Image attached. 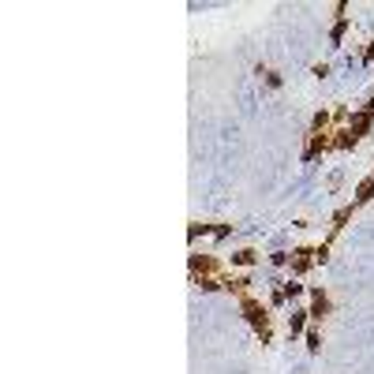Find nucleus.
<instances>
[{
  "label": "nucleus",
  "instance_id": "1",
  "mask_svg": "<svg viewBox=\"0 0 374 374\" xmlns=\"http://www.w3.org/2000/svg\"><path fill=\"white\" fill-rule=\"evenodd\" d=\"M240 311H244L247 326L255 329V337H262V345H270L274 341V315H270V307H262V299H255V296H244Z\"/></svg>",
  "mask_w": 374,
  "mask_h": 374
},
{
  "label": "nucleus",
  "instance_id": "2",
  "mask_svg": "<svg viewBox=\"0 0 374 374\" xmlns=\"http://www.w3.org/2000/svg\"><path fill=\"white\" fill-rule=\"evenodd\" d=\"M371 124H374V98H371L367 105L359 109L356 116H348V127H345V131H337V139H333V146H337V150H352V146H356L359 139L371 131Z\"/></svg>",
  "mask_w": 374,
  "mask_h": 374
},
{
  "label": "nucleus",
  "instance_id": "3",
  "mask_svg": "<svg viewBox=\"0 0 374 374\" xmlns=\"http://www.w3.org/2000/svg\"><path fill=\"white\" fill-rule=\"evenodd\" d=\"M329 124H333V116H329V113H318L315 120H311V135H307V146H303V161H318V157L333 146V131H329Z\"/></svg>",
  "mask_w": 374,
  "mask_h": 374
},
{
  "label": "nucleus",
  "instance_id": "4",
  "mask_svg": "<svg viewBox=\"0 0 374 374\" xmlns=\"http://www.w3.org/2000/svg\"><path fill=\"white\" fill-rule=\"evenodd\" d=\"M187 266H191V277H221V258L217 255H191L187 258Z\"/></svg>",
  "mask_w": 374,
  "mask_h": 374
},
{
  "label": "nucleus",
  "instance_id": "5",
  "mask_svg": "<svg viewBox=\"0 0 374 374\" xmlns=\"http://www.w3.org/2000/svg\"><path fill=\"white\" fill-rule=\"evenodd\" d=\"M315 262H318V258H315V247H296V251L288 255V266H292V274H296V277H303L311 266H315Z\"/></svg>",
  "mask_w": 374,
  "mask_h": 374
},
{
  "label": "nucleus",
  "instance_id": "6",
  "mask_svg": "<svg viewBox=\"0 0 374 374\" xmlns=\"http://www.w3.org/2000/svg\"><path fill=\"white\" fill-rule=\"evenodd\" d=\"M311 322H322L333 311V303H329V292L326 288H311Z\"/></svg>",
  "mask_w": 374,
  "mask_h": 374
},
{
  "label": "nucleus",
  "instance_id": "7",
  "mask_svg": "<svg viewBox=\"0 0 374 374\" xmlns=\"http://www.w3.org/2000/svg\"><path fill=\"white\" fill-rule=\"evenodd\" d=\"M371 198H374V173H371L367 180H363V184H359V187H356V198H352V206H356V210H359V206H363V202H371Z\"/></svg>",
  "mask_w": 374,
  "mask_h": 374
},
{
  "label": "nucleus",
  "instance_id": "8",
  "mask_svg": "<svg viewBox=\"0 0 374 374\" xmlns=\"http://www.w3.org/2000/svg\"><path fill=\"white\" fill-rule=\"evenodd\" d=\"M225 288L232 292V296H251V277H225Z\"/></svg>",
  "mask_w": 374,
  "mask_h": 374
},
{
  "label": "nucleus",
  "instance_id": "9",
  "mask_svg": "<svg viewBox=\"0 0 374 374\" xmlns=\"http://www.w3.org/2000/svg\"><path fill=\"white\" fill-rule=\"evenodd\" d=\"M307 318H311V311H292L288 315V337H299L303 326H307Z\"/></svg>",
  "mask_w": 374,
  "mask_h": 374
},
{
  "label": "nucleus",
  "instance_id": "10",
  "mask_svg": "<svg viewBox=\"0 0 374 374\" xmlns=\"http://www.w3.org/2000/svg\"><path fill=\"white\" fill-rule=\"evenodd\" d=\"M232 262H236V266H255L258 255H255L251 247H244V251H236V255H232Z\"/></svg>",
  "mask_w": 374,
  "mask_h": 374
},
{
  "label": "nucleus",
  "instance_id": "11",
  "mask_svg": "<svg viewBox=\"0 0 374 374\" xmlns=\"http://www.w3.org/2000/svg\"><path fill=\"white\" fill-rule=\"evenodd\" d=\"M195 285H198L202 292H217V288H225V277H198Z\"/></svg>",
  "mask_w": 374,
  "mask_h": 374
},
{
  "label": "nucleus",
  "instance_id": "12",
  "mask_svg": "<svg viewBox=\"0 0 374 374\" xmlns=\"http://www.w3.org/2000/svg\"><path fill=\"white\" fill-rule=\"evenodd\" d=\"M258 79H262V83H266V86H274V90L281 86V75L274 72V68H262V64H258Z\"/></svg>",
  "mask_w": 374,
  "mask_h": 374
},
{
  "label": "nucleus",
  "instance_id": "13",
  "mask_svg": "<svg viewBox=\"0 0 374 374\" xmlns=\"http://www.w3.org/2000/svg\"><path fill=\"white\" fill-rule=\"evenodd\" d=\"M322 348V329H318V322L307 329V352H318Z\"/></svg>",
  "mask_w": 374,
  "mask_h": 374
},
{
  "label": "nucleus",
  "instance_id": "14",
  "mask_svg": "<svg viewBox=\"0 0 374 374\" xmlns=\"http://www.w3.org/2000/svg\"><path fill=\"white\" fill-rule=\"evenodd\" d=\"M281 292H285V299H296V296H303V285L299 281H288V285H281Z\"/></svg>",
  "mask_w": 374,
  "mask_h": 374
},
{
  "label": "nucleus",
  "instance_id": "15",
  "mask_svg": "<svg viewBox=\"0 0 374 374\" xmlns=\"http://www.w3.org/2000/svg\"><path fill=\"white\" fill-rule=\"evenodd\" d=\"M345 30H348V19H337V26H333V34H329V38L341 45V38H345Z\"/></svg>",
  "mask_w": 374,
  "mask_h": 374
},
{
  "label": "nucleus",
  "instance_id": "16",
  "mask_svg": "<svg viewBox=\"0 0 374 374\" xmlns=\"http://www.w3.org/2000/svg\"><path fill=\"white\" fill-rule=\"evenodd\" d=\"M363 64H367V68H371V64H374V42H371V45H367V53H363Z\"/></svg>",
  "mask_w": 374,
  "mask_h": 374
}]
</instances>
